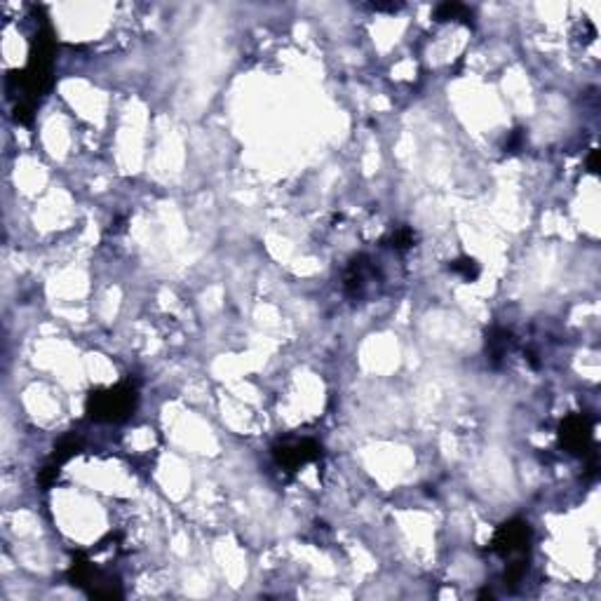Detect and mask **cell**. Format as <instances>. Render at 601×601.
<instances>
[{"instance_id":"obj_1","label":"cell","mask_w":601,"mask_h":601,"mask_svg":"<svg viewBox=\"0 0 601 601\" xmlns=\"http://www.w3.org/2000/svg\"><path fill=\"white\" fill-rule=\"evenodd\" d=\"M54 33L52 28L45 24L33 36L31 54H28V64L24 71L10 73V83L19 85L28 96H40L50 89L52 85V64H54Z\"/></svg>"},{"instance_id":"obj_2","label":"cell","mask_w":601,"mask_h":601,"mask_svg":"<svg viewBox=\"0 0 601 601\" xmlns=\"http://www.w3.org/2000/svg\"><path fill=\"white\" fill-rule=\"evenodd\" d=\"M136 404H139V390L131 381H125L113 388L92 390L85 402V411L96 423H123L134 414Z\"/></svg>"},{"instance_id":"obj_3","label":"cell","mask_w":601,"mask_h":601,"mask_svg":"<svg viewBox=\"0 0 601 601\" xmlns=\"http://www.w3.org/2000/svg\"><path fill=\"white\" fill-rule=\"evenodd\" d=\"M559 444L571 456H589L594 442V423L585 414H571L559 423Z\"/></svg>"},{"instance_id":"obj_4","label":"cell","mask_w":601,"mask_h":601,"mask_svg":"<svg viewBox=\"0 0 601 601\" xmlns=\"http://www.w3.org/2000/svg\"><path fill=\"white\" fill-rule=\"evenodd\" d=\"M531 524L524 522V519L514 517V519H507L503 522L500 526L496 529L494 538H491V549L498 554V557H512V554H522L526 552L531 542Z\"/></svg>"},{"instance_id":"obj_5","label":"cell","mask_w":601,"mask_h":601,"mask_svg":"<svg viewBox=\"0 0 601 601\" xmlns=\"http://www.w3.org/2000/svg\"><path fill=\"white\" fill-rule=\"evenodd\" d=\"M273 458L282 470H299L301 465H308V463L322 458V446H319L315 439H301V442H287V444H277L273 449Z\"/></svg>"},{"instance_id":"obj_6","label":"cell","mask_w":601,"mask_h":601,"mask_svg":"<svg viewBox=\"0 0 601 601\" xmlns=\"http://www.w3.org/2000/svg\"><path fill=\"white\" fill-rule=\"evenodd\" d=\"M512 334L507 329L503 327H496L489 331V336H486V355H489L491 364L498 366L500 364V359L505 357L507 350L512 348Z\"/></svg>"},{"instance_id":"obj_7","label":"cell","mask_w":601,"mask_h":601,"mask_svg":"<svg viewBox=\"0 0 601 601\" xmlns=\"http://www.w3.org/2000/svg\"><path fill=\"white\" fill-rule=\"evenodd\" d=\"M94 578H96V569L92 566V562L83 552H78L73 564L68 566V580H71V585L87 589L89 582H94Z\"/></svg>"},{"instance_id":"obj_8","label":"cell","mask_w":601,"mask_h":601,"mask_svg":"<svg viewBox=\"0 0 601 601\" xmlns=\"http://www.w3.org/2000/svg\"><path fill=\"white\" fill-rule=\"evenodd\" d=\"M434 19L437 21H451V19H461L465 24H472V10L465 8L461 3H442L434 8Z\"/></svg>"},{"instance_id":"obj_9","label":"cell","mask_w":601,"mask_h":601,"mask_svg":"<svg viewBox=\"0 0 601 601\" xmlns=\"http://www.w3.org/2000/svg\"><path fill=\"white\" fill-rule=\"evenodd\" d=\"M449 271L451 273H456V275H461L463 280H465V282H474V280L479 277V263L474 261V259H470V256H461V259H456V261H451L449 263Z\"/></svg>"},{"instance_id":"obj_10","label":"cell","mask_w":601,"mask_h":601,"mask_svg":"<svg viewBox=\"0 0 601 601\" xmlns=\"http://www.w3.org/2000/svg\"><path fill=\"white\" fill-rule=\"evenodd\" d=\"M80 449H83L80 439H76V437H64L59 444L54 446V454H52V458H50V461H54V463H59V465H64L66 461H71L73 456L80 454Z\"/></svg>"},{"instance_id":"obj_11","label":"cell","mask_w":601,"mask_h":601,"mask_svg":"<svg viewBox=\"0 0 601 601\" xmlns=\"http://www.w3.org/2000/svg\"><path fill=\"white\" fill-rule=\"evenodd\" d=\"M526 569H529V557H526V554H522L519 559H514L512 564H507L505 576H503L505 585L507 587H517L519 582H522V578L526 576Z\"/></svg>"},{"instance_id":"obj_12","label":"cell","mask_w":601,"mask_h":601,"mask_svg":"<svg viewBox=\"0 0 601 601\" xmlns=\"http://www.w3.org/2000/svg\"><path fill=\"white\" fill-rule=\"evenodd\" d=\"M388 242H390V247L392 249H397V251H406V249H411L414 247V242H416V233L411 231V228H397V231L392 233L390 238H388Z\"/></svg>"},{"instance_id":"obj_13","label":"cell","mask_w":601,"mask_h":601,"mask_svg":"<svg viewBox=\"0 0 601 601\" xmlns=\"http://www.w3.org/2000/svg\"><path fill=\"white\" fill-rule=\"evenodd\" d=\"M59 467H61L59 463L50 461L48 465H45L43 470L38 472V484L43 486V489H50V486L56 482V477H59Z\"/></svg>"},{"instance_id":"obj_14","label":"cell","mask_w":601,"mask_h":601,"mask_svg":"<svg viewBox=\"0 0 601 601\" xmlns=\"http://www.w3.org/2000/svg\"><path fill=\"white\" fill-rule=\"evenodd\" d=\"M369 8L374 12H397V10H402V3H371Z\"/></svg>"},{"instance_id":"obj_15","label":"cell","mask_w":601,"mask_h":601,"mask_svg":"<svg viewBox=\"0 0 601 601\" xmlns=\"http://www.w3.org/2000/svg\"><path fill=\"white\" fill-rule=\"evenodd\" d=\"M522 129H514L512 131V136H510V144H507V148H510V151H514V148H519L522 146Z\"/></svg>"},{"instance_id":"obj_16","label":"cell","mask_w":601,"mask_h":601,"mask_svg":"<svg viewBox=\"0 0 601 601\" xmlns=\"http://www.w3.org/2000/svg\"><path fill=\"white\" fill-rule=\"evenodd\" d=\"M597 158H599V151H592V153H589V158H587V167H589V171H592V174H597V171H599Z\"/></svg>"}]
</instances>
